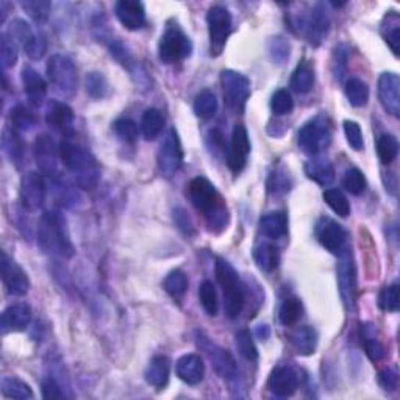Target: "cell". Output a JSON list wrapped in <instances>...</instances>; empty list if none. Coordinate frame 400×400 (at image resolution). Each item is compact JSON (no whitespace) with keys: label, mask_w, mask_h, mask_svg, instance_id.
<instances>
[{"label":"cell","mask_w":400,"mask_h":400,"mask_svg":"<svg viewBox=\"0 0 400 400\" xmlns=\"http://www.w3.org/2000/svg\"><path fill=\"white\" fill-rule=\"evenodd\" d=\"M188 196L212 231H221L228 224V208L221 194L208 178L196 177L188 185Z\"/></svg>","instance_id":"obj_1"},{"label":"cell","mask_w":400,"mask_h":400,"mask_svg":"<svg viewBox=\"0 0 400 400\" xmlns=\"http://www.w3.org/2000/svg\"><path fill=\"white\" fill-rule=\"evenodd\" d=\"M60 160L83 190H94L100 180V167L94 155L78 144L65 141L58 147Z\"/></svg>","instance_id":"obj_2"},{"label":"cell","mask_w":400,"mask_h":400,"mask_svg":"<svg viewBox=\"0 0 400 400\" xmlns=\"http://www.w3.org/2000/svg\"><path fill=\"white\" fill-rule=\"evenodd\" d=\"M38 241L47 253L61 258H71L75 252L66 219L58 210L46 211L41 216L38 225Z\"/></svg>","instance_id":"obj_3"},{"label":"cell","mask_w":400,"mask_h":400,"mask_svg":"<svg viewBox=\"0 0 400 400\" xmlns=\"http://www.w3.org/2000/svg\"><path fill=\"white\" fill-rule=\"evenodd\" d=\"M215 272L217 283L222 288L225 315L230 319H236L242 312L244 303H246V294H244L240 275H238L236 269L224 258L216 260Z\"/></svg>","instance_id":"obj_4"},{"label":"cell","mask_w":400,"mask_h":400,"mask_svg":"<svg viewBox=\"0 0 400 400\" xmlns=\"http://www.w3.org/2000/svg\"><path fill=\"white\" fill-rule=\"evenodd\" d=\"M192 53V42L177 22L169 24L158 44V56L166 65L186 60Z\"/></svg>","instance_id":"obj_5"},{"label":"cell","mask_w":400,"mask_h":400,"mask_svg":"<svg viewBox=\"0 0 400 400\" xmlns=\"http://www.w3.org/2000/svg\"><path fill=\"white\" fill-rule=\"evenodd\" d=\"M331 124L325 116H316L302 125L297 133L299 147L308 155H319L331 142Z\"/></svg>","instance_id":"obj_6"},{"label":"cell","mask_w":400,"mask_h":400,"mask_svg":"<svg viewBox=\"0 0 400 400\" xmlns=\"http://www.w3.org/2000/svg\"><path fill=\"white\" fill-rule=\"evenodd\" d=\"M50 83L65 97H72L78 88V75L75 65L66 55L56 53L50 56L46 67Z\"/></svg>","instance_id":"obj_7"},{"label":"cell","mask_w":400,"mask_h":400,"mask_svg":"<svg viewBox=\"0 0 400 400\" xmlns=\"http://www.w3.org/2000/svg\"><path fill=\"white\" fill-rule=\"evenodd\" d=\"M206 24L210 35V53L212 56L221 55L233 28L230 11L222 5H212L206 15Z\"/></svg>","instance_id":"obj_8"},{"label":"cell","mask_w":400,"mask_h":400,"mask_svg":"<svg viewBox=\"0 0 400 400\" xmlns=\"http://www.w3.org/2000/svg\"><path fill=\"white\" fill-rule=\"evenodd\" d=\"M221 85L224 100L228 108L235 112H242L250 97V80L236 71H222Z\"/></svg>","instance_id":"obj_9"},{"label":"cell","mask_w":400,"mask_h":400,"mask_svg":"<svg viewBox=\"0 0 400 400\" xmlns=\"http://www.w3.org/2000/svg\"><path fill=\"white\" fill-rule=\"evenodd\" d=\"M296 25L299 31L315 46H319L330 31V17L324 3H316L310 12L302 15Z\"/></svg>","instance_id":"obj_10"},{"label":"cell","mask_w":400,"mask_h":400,"mask_svg":"<svg viewBox=\"0 0 400 400\" xmlns=\"http://www.w3.org/2000/svg\"><path fill=\"white\" fill-rule=\"evenodd\" d=\"M199 347L203 350L206 356H208V360L212 365V369H215L219 377L224 380H228V381L238 378V375H240V369H238L233 355H231L227 349L211 342L208 338H205V336L199 338Z\"/></svg>","instance_id":"obj_11"},{"label":"cell","mask_w":400,"mask_h":400,"mask_svg":"<svg viewBox=\"0 0 400 400\" xmlns=\"http://www.w3.org/2000/svg\"><path fill=\"white\" fill-rule=\"evenodd\" d=\"M156 160H158L160 172L166 177H172L183 166V147H181L178 133L175 128H171L166 133Z\"/></svg>","instance_id":"obj_12"},{"label":"cell","mask_w":400,"mask_h":400,"mask_svg":"<svg viewBox=\"0 0 400 400\" xmlns=\"http://www.w3.org/2000/svg\"><path fill=\"white\" fill-rule=\"evenodd\" d=\"M47 197L46 178L41 172L28 171L21 178V202L22 206L30 212L40 211Z\"/></svg>","instance_id":"obj_13"},{"label":"cell","mask_w":400,"mask_h":400,"mask_svg":"<svg viewBox=\"0 0 400 400\" xmlns=\"http://www.w3.org/2000/svg\"><path fill=\"white\" fill-rule=\"evenodd\" d=\"M336 272H338V285H340V292L344 306H346L347 310H352L355 306V297H356V275L352 255H350L349 249L340 253V262H338Z\"/></svg>","instance_id":"obj_14"},{"label":"cell","mask_w":400,"mask_h":400,"mask_svg":"<svg viewBox=\"0 0 400 400\" xmlns=\"http://www.w3.org/2000/svg\"><path fill=\"white\" fill-rule=\"evenodd\" d=\"M316 238L331 253L340 255L346 250L347 233L341 224H338L331 217H321L316 224Z\"/></svg>","instance_id":"obj_15"},{"label":"cell","mask_w":400,"mask_h":400,"mask_svg":"<svg viewBox=\"0 0 400 400\" xmlns=\"http://www.w3.org/2000/svg\"><path fill=\"white\" fill-rule=\"evenodd\" d=\"M250 153V140L249 133L244 125H235L233 133H231L230 146L227 150V166L233 174H240L247 165V158Z\"/></svg>","instance_id":"obj_16"},{"label":"cell","mask_w":400,"mask_h":400,"mask_svg":"<svg viewBox=\"0 0 400 400\" xmlns=\"http://www.w3.org/2000/svg\"><path fill=\"white\" fill-rule=\"evenodd\" d=\"M0 266H2L3 285L10 296H15V297L25 296V294H27L30 290V280L24 269L19 266L15 260H11L5 252H2V261H0Z\"/></svg>","instance_id":"obj_17"},{"label":"cell","mask_w":400,"mask_h":400,"mask_svg":"<svg viewBox=\"0 0 400 400\" xmlns=\"http://www.w3.org/2000/svg\"><path fill=\"white\" fill-rule=\"evenodd\" d=\"M35 160L40 166V171L44 177H53L58 172V147L49 135L42 133L35 141Z\"/></svg>","instance_id":"obj_18"},{"label":"cell","mask_w":400,"mask_h":400,"mask_svg":"<svg viewBox=\"0 0 400 400\" xmlns=\"http://www.w3.org/2000/svg\"><path fill=\"white\" fill-rule=\"evenodd\" d=\"M300 386V374L291 366H278L269 375L267 388L274 396L291 397Z\"/></svg>","instance_id":"obj_19"},{"label":"cell","mask_w":400,"mask_h":400,"mask_svg":"<svg viewBox=\"0 0 400 400\" xmlns=\"http://www.w3.org/2000/svg\"><path fill=\"white\" fill-rule=\"evenodd\" d=\"M378 99L391 116H400V78L397 74L385 72L378 78Z\"/></svg>","instance_id":"obj_20"},{"label":"cell","mask_w":400,"mask_h":400,"mask_svg":"<svg viewBox=\"0 0 400 400\" xmlns=\"http://www.w3.org/2000/svg\"><path fill=\"white\" fill-rule=\"evenodd\" d=\"M116 17L127 30H141L146 25V10L138 0H121L116 3Z\"/></svg>","instance_id":"obj_21"},{"label":"cell","mask_w":400,"mask_h":400,"mask_svg":"<svg viewBox=\"0 0 400 400\" xmlns=\"http://www.w3.org/2000/svg\"><path fill=\"white\" fill-rule=\"evenodd\" d=\"M31 321V308L28 303L19 302L10 305L2 312V322H0V327H2V333H12V331H22L28 327V324Z\"/></svg>","instance_id":"obj_22"},{"label":"cell","mask_w":400,"mask_h":400,"mask_svg":"<svg viewBox=\"0 0 400 400\" xmlns=\"http://www.w3.org/2000/svg\"><path fill=\"white\" fill-rule=\"evenodd\" d=\"M22 83H24V91L27 94L28 102L40 108L44 103L47 96V83L40 74H38L33 67H24L22 69Z\"/></svg>","instance_id":"obj_23"},{"label":"cell","mask_w":400,"mask_h":400,"mask_svg":"<svg viewBox=\"0 0 400 400\" xmlns=\"http://www.w3.org/2000/svg\"><path fill=\"white\" fill-rule=\"evenodd\" d=\"M175 371L180 380H183L188 385H199L205 377V362L196 353L183 355L177 361Z\"/></svg>","instance_id":"obj_24"},{"label":"cell","mask_w":400,"mask_h":400,"mask_svg":"<svg viewBox=\"0 0 400 400\" xmlns=\"http://www.w3.org/2000/svg\"><path fill=\"white\" fill-rule=\"evenodd\" d=\"M305 174L310 180L321 186H328L335 180V167L328 158L315 155V158L306 161Z\"/></svg>","instance_id":"obj_25"},{"label":"cell","mask_w":400,"mask_h":400,"mask_svg":"<svg viewBox=\"0 0 400 400\" xmlns=\"http://www.w3.org/2000/svg\"><path fill=\"white\" fill-rule=\"evenodd\" d=\"M46 122L56 130H66L74 122V111L65 102L50 100L46 108Z\"/></svg>","instance_id":"obj_26"},{"label":"cell","mask_w":400,"mask_h":400,"mask_svg":"<svg viewBox=\"0 0 400 400\" xmlns=\"http://www.w3.org/2000/svg\"><path fill=\"white\" fill-rule=\"evenodd\" d=\"M261 233L269 240H280L288 233V215L285 211H271L261 217Z\"/></svg>","instance_id":"obj_27"},{"label":"cell","mask_w":400,"mask_h":400,"mask_svg":"<svg viewBox=\"0 0 400 400\" xmlns=\"http://www.w3.org/2000/svg\"><path fill=\"white\" fill-rule=\"evenodd\" d=\"M169 375H171V361H169L167 356L158 355L150 361V365L146 369V381L153 388H165L169 381Z\"/></svg>","instance_id":"obj_28"},{"label":"cell","mask_w":400,"mask_h":400,"mask_svg":"<svg viewBox=\"0 0 400 400\" xmlns=\"http://www.w3.org/2000/svg\"><path fill=\"white\" fill-rule=\"evenodd\" d=\"M2 147L5 155L8 156V160L16 165V167H21L24 158H25V150L24 142L19 136L15 128H5L2 136Z\"/></svg>","instance_id":"obj_29"},{"label":"cell","mask_w":400,"mask_h":400,"mask_svg":"<svg viewBox=\"0 0 400 400\" xmlns=\"http://www.w3.org/2000/svg\"><path fill=\"white\" fill-rule=\"evenodd\" d=\"M291 342L299 355H312L317 347V331L308 325H303L291 335Z\"/></svg>","instance_id":"obj_30"},{"label":"cell","mask_w":400,"mask_h":400,"mask_svg":"<svg viewBox=\"0 0 400 400\" xmlns=\"http://www.w3.org/2000/svg\"><path fill=\"white\" fill-rule=\"evenodd\" d=\"M381 36L386 41L388 46L391 47L394 55H399L400 47V17L396 11H390L381 22Z\"/></svg>","instance_id":"obj_31"},{"label":"cell","mask_w":400,"mask_h":400,"mask_svg":"<svg viewBox=\"0 0 400 400\" xmlns=\"http://www.w3.org/2000/svg\"><path fill=\"white\" fill-rule=\"evenodd\" d=\"M312 85H315V69L308 61L303 60L292 72L291 88L297 94H306L311 91Z\"/></svg>","instance_id":"obj_32"},{"label":"cell","mask_w":400,"mask_h":400,"mask_svg":"<svg viewBox=\"0 0 400 400\" xmlns=\"http://www.w3.org/2000/svg\"><path fill=\"white\" fill-rule=\"evenodd\" d=\"M165 128V116L156 108H149L141 119V131L147 141H153Z\"/></svg>","instance_id":"obj_33"},{"label":"cell","mask_w":400,"mask_h":400,"mask_svg":"<svg viewBox=\"0 0 400 400\" xmlns=\"http://www.w3.org/2000/svg\"><path fill=\"white\" fill-rule=\"evenodd\" d=\"M50 186L55 192V197L62 206H72L77 203V200L80 199L77 191L74 190L72 185H69L66 178L62 177L61 174H56L53 177H50Z\"/></svg>","instance_id":"obj_34"},{"label":"cell","mask_w":400,"mask_h":400,"mask_svg":"<svg viewBox=\"0 0 400 400\" xmlns=\"http://www.w3.org/2000/svg\"><path fill=\"white\" fill-rule=\"evenodd\" d=\"M253 258L256 266H258L262 272H272L275 267L278 266V249L274 244H261L255 249Z\"/></svg>","instance_id":"obj_35"},{"label":"cell","mask_w":400,"mask_h":400,"mask_svg":"<svg viewBox=\"0 0 400 400\" xmlns=\"http://www.w3.org/2000/svg\"><path fill=\"white\" fill-rule=\"evenodd\" d=\"M344 92L350 105L355 108H361L369 100V88L361 78H349L344 85Z\"/></svg>","instance_id":"obj_36"},{"label":"cell","mask_w":400,"mask_h":400,"mask_svg":"<svg viewBox=\"0 0 400 400\" xmlns=\"http://www.w3.org/2000/svg\"><path fill=\"white\" fill-rule=\"evenodd\" d=\"M217 111V99L216 94L210 90L200 91L196 100H194V112L200 119H211Z\"/></svg>","instance_id":"obj_37"},{"label":"cell","mask_w":400,"mask_h":400,"mask_svg":"<svg viewBox=\"0 0 400 400\" xmlns=\"http://www.w3.org/2000/svg\"><path fill=\"white\" fill-rule=\"evenodd\" d=\"M0 386H2V394L8 399H21V400L33 399V391H31V388L21 378L3 377L2 385Z\"/></svg>","instance_id":"obj_38"},{"label":"cell","mask_w":400,"mask_h":400,"mask_svg":"<svg viewBox=\"0 0 400 400\" xmlns=\"http://www.w3.org/2000/svg\"><path fill=\"white\" fill-rule=\"evenodd\" d=\"M10 122L16 131H30L36 125V116L24 105H16L10 111Z\"/></svg>","instance_id":"obj_39"},{"label":"cell","mask_w":400,"mask_h":400,"mask_svg":"<svg viewBox=\"0 0 400 400\" xmlns=\"http://www.w3.org/2000/svg\"><path fill=\"white\" fill-rule=\"evenodd\" d=\"M302 312H303V306L299 299L296 297L286 299L285 302L281 303L280 311H278L280 322L286 325V327H292V325L297 324L299 319L302 317Z\"/></svg>","instance_id":"obj_40"},{"label":"cell","mask_w":400,"mask_h":400,"mask_svg":"<svg viewBox=\"0 0 400 400\" xmlns=\"http://www.w3.org/2000/svg\"><path fill=\"white\" fill-rule=\"evenodd\" d=\"M377 153L380 161L383 165H391V162L397 158L399 153V141L394 135H381L377 141Z\"/></svg>","instance_id":"obj_41"},{"label":"cell","mask_w":400,"mask_h":400,"mask_svg":"<svg viewBox=\"0 0 400 400\" xmlns=\"http://www.w3.org/2000/svg\"><path fill=\"white\" fill-rule=\"evenodd\" d=\"M199 297H200V303H202L206 315L216 316L219 310V300H217L216 288L211 283V281L205 280L200 283Z\"/></svg>","instance_id":"obj_42"},{"label":"cell","mask_w":400,"mask_h":400,"mask_svg":"<svg viewBox=\"0 0 400 400\" xmlns=\"http://www.w3.org/2000/svg\"><path fill=\"white\" fill-rule=\"evenodd\" d=\"M324 200H325V203H327L338 216L347 217L350 215L349 200L340 190H335V188L325 190L324 191Z\"/></svg>","instance_id":"obj_43"},{"label":"cell","mask_w":400,"mask_h":400,"mask_svg":"<svg viewBox=\"0 0 400 400\" xmlns=\"http://www.w3.org/2000/svg\"><path fill=\"white\" fill-rule=\"evenodd\" d=\"M371 327L366 324L365 327H361V336H362V342H365V350L369 358L372 361H380L385 358L386 355V350L383 347V344H381L377 338H375L371 333Z\"/></svg>","instance_id":"obj_44"},{"label":"cell","mask_w":400,"mask_h":400,"mask_svg":"<svg viewBox=\"0 0 400 400\" xmlns=\"http://www.w3.org/2000/svg\"><path fill=\"white\" fill-rule=\"evenodd\" d=\"M85 85H86V92L90 94L92 99H103L108 96V92H110L108 81H106V78L103 77V74H100V72L88 74Z\"/></svg>","instance_id":"obj_45"},{"label":"cell","mask_w":400,"mask_h":400,"mask_svg":"<svg viewBox=\"0 0 400 400\" xmlns=\"http://www.w3.org/2000/svg\"><path fill=\"white\" fill-rule=\"evenodd\" d=\"M165 290L172 299H181L188 291V278L181 271H172L165 278Z\"/></svg>","instance_id":"obj_46"},{"label":"cell","mask_w":400,"mask_h":400,"mask_svg":"<svg viewBox=\"0 0 400 400\" xmlns=\"http://www.w3.org/2000/svg\"><path fill=\"white\" fill-rule=\"evenodd\" d=\"M342 186L352 194V196H360L366 190V178L358 167H350L344 174Z\"/></svg>","instance_id":"obj_47"},{"label":"cell","mask_w":400,"mask_h":400,"mask_svg":"<svg viewBox=\"0 0 400 400\" xmlns=\"http://www.w3.org/2000/svg\"><path fill=\"white\" fill-rule=\"evenodd\" d=\"M399 302H400L399 283H392L390 286H385L383 290H381L380 297H378V305L381 310L388 312H397Z\"/></svg>","instance_id":"obj_48"},{"label":"cell","mask_w":400,"mask_h":400,"mask_svg":"<svg viewBox=\"0 0 400 400\" xmlns=\"http://www.w3.org/2000/svg\"><path fill=\"white\" fill-rule=\"evenodd\" d=\"M236 346L240 349V353L249 361L258 360V350L253 342V338L249 330H240L236 333Z\"/></svg>","instance_id":"obj_49"},{"label":"cell","mask_w":400,"mask_h":400,"mask_svg":"<svg viewBox=\"0 0 400 400\" xmlns=\"http://www.w3.org/2000/svg\"><path fill=\"white\" fill-rule=\"evenodd\" d=\"M271 108L274 111V115H277V116L290 115L294 108V100H292L291 92L288 90L275 91L271 99Z\"/></svg>","instance_id":"obj_50"},{"label":"cell","mask_w":400,"mask_h":400,"mask_svg":"<svg viewBox=\"0 0 400 400\" xmlns=\"http://www.w3.org/2000/svg\"><path fill=\"white\" fill-rule=\"evenodd\" d=\"M267 190L271 194H275V196H278V194H286L291 190L290 174L283 171V169H277V171H274L271 175H269Z\"/></svg>","instance_id":"obj_51"},{"label":"cell","mask_w":400,"mask_h":400,"mask_svg":"<svg viewBox=\"0 0 400 400\" xmlns=\"http://www.w3.org/2000/svg\"><path fill=\"white\" fill-rule=\"evenodd\" d=\"M6 35H8L12 41L21 42L22 46H25V44H27L31 38L35 36L33 30H31L30 25L25 22L24 19H15V21L10 24Z\"/></svg>","instance_id":"obj_52"},{"label":"cell","mask_w":400,"mask_h":400,"mask_svg":"<svg viewBox=\"0 0 400 400\" xmlns=\"http://www.w3.org/2000/svg\"><path fill=\"white\" fill-rule=\"evenodd\" d=\"M17 53H19L17 42L12 41L6 33H3L2 41H0V58H2L3 69H8V67L16 65Z\"/></svg>","instance_id":"obj_53"},{"label":"cell","mask_w":400,"mask_h":400,"mask_svg":"<svg viewBox=\"0 0 400 400\" xmlns=\"http://www.w3.org/2000/svg\"><path fill=\"white\" fill-rule=\"evenodd\" d=\"M116 135L125 142H135L138 138V125L128 117H119L112 124Z\"/></svg>","instance_id":"obj_54"},{"label":"cell","mask_w":400,"mask_h":400,"mask_svg":"<svg viewBox=\"0 0 400 400\" xmlns=\"http://www.w3.org/2000/svg\"><path fill=\"white\" fill-rule=\"evenodd\" d=\"M21 5L35 22H46L50 8H52V3L46 2V0H38V2L36 0L35 2H22Z\"/></svg>","instance_id":"obj_55"},{"label":"cell","mask_w":400,"mask_h":400,"mask_svg":"<svg viewBox=\"0 0 400 400\" xmlns=\"http://www.w3.org/2000/svg\"><path fill=\"white\" fill-rule=\"evenodd\" d=\"M269 50H271L272 60L277 62V65H283V62L290 58L291 46L283 36H275V38H272Z\"/></svg>","instance_id":"obj_56"},{"label":"cell","mask_w":400,"mask_h":400,"mask_svg":"<svg viewBox=\"0 0 400 400\" xmlns=\"http://www.w3.org/2000/svg\"><path fill=\"white\" fill-rule=\"evenodd\" d=\"M333 72L336 80H342L344 75L347 72V62H349V47L346 44H338L333 52Z\"/></svg>","instance_id":"obj_57"},{"label":"cell","mask_w":400,"mask_h":400,"mask_svg":"<svg viewBox=\"0 0 400 400\" xmlns=\"http://www.w3.org/2000/svg\"><path fill=\"white\" fill-rule=\"evenodd\" d=\"M344 133H346L349 146L356 152H360L365 147V141H362V131L358 122L355 121H346L344 122Z\"/></svg>","instance_id":"obj_58"},{"label":"cell","mask_w":400,"mask_h":400,"mask_svg":"<svg viewBox=\"0 0 400 400\" xmlns=\"http://www.w3.org/2000/svg\"><path fill=\"white\" fill-rule=\"evenodd\" d=\"M25 53L28 55L30 60H41L46 55L47 50V40L42 33H35V36L25 44Z\"/></svg>","instance_id":"obj_59"},{"label":"cell","mask_w":400,"mask_h":400,"mask_svg":"<svg viewBox=\"0 0 400 400\" xmlns=\"http://www.w3.org/2000/svg\"><path fill=\"white\" fill-rule=\"evenodd\" d=\"M41 391L44 399H66V394L62 391V388L60 386L58 381L52 377H49L42 381Z\"/></svg>","instance_id":"obj_60"},{"label":"cell","mask_w":400,"mask_h":400,"mask_svg":"<svg viewBox=\"0 0 400 400\" xmlns=\"http://www.w3.org/2000/svg\"><path fill=\"white\" fill-rule=\"evenodd\" d=\"M378 381L385 391H396L399 386V374L394 367H386L378 375Z\"/></svg>","instance_id":"obj_61"},{"label":"cell","mask_w":400,"mask_h":400,"mask_svg":"<svg viewBox=\"0 0 400 400\" xmlns=\"http://www.w3.org/2000/svg\"><path fill=\"white\" fill-rule=\"evenodd\" d=\"M174 221L177 224V227L183 231L186 236H192L196 233V228H194L191 217L188 216V212L183 208H175L174 210Z\"/></svg>","instance_id":"obj_62"},{"label":"cell","mask_w":400,"mask_h":400,"mask_svg":"<svg viewBox=\"0 0 400 400\" xmlns=\"http://www.w3.org/2000/svg\"><path fill=\"white\" fill-rule=\"evenodd\" d=\"M255 335L258 336L261 341H267V338L271 336V328H269V325L266 324H260L255 330Z\"/></svg>","instance_id":"obj_63"}]
</instances>
